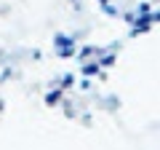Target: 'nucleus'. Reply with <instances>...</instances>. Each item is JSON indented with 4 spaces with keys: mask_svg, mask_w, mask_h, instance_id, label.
Segmentation results:
<instances>
[{
    "mask_svg": "<svg viewBox=\"0 0 160 150\" xmlns=\"http://www.w3.org/2000/svg\"><path fill=\"white\" fill-rule=\"evenodd\" d=\"M107 3H109V0H102V6H107Z\"/></svg>",
    "mask_w": 160,
    "mask_h": 150,
    "instance_id": "nucleus-1",
    "label": "nucleus"
}]
</instances>
